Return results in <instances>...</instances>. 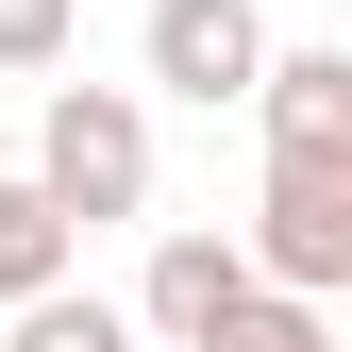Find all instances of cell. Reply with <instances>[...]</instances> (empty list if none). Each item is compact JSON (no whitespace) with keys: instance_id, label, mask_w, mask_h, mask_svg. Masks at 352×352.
I'll list each match as a JSON object with an SVG mask.
<instances>
[{"instance_id":"obj_5","label":"cell","mask_w":352,"mask_h":352,"mask_svg":"<svg viewBox=\"0 0 352 352\" xmlns=\"http://www.w3.org/2000/svg\"><path fill=\"white\" fill-rule=\"evenodd\" d=\"M235 302H252V252H235V235H201V218H185V235L151 252V285H135V352H201L218 319H235Z\"/></svg>"},{"instance_id":"obj_8","label":"cell","mask_w":352,"mask_h":352,"mask_svg":"<svg viewBox=\"0 0 352 352\" xmlns=\"http://www.w3.org/2000/svg\"><path fill=\"white\" fill-rule=\"evenodd\" d=\"M201 352H336V302H285V285H252L235 319H218Z\"/></svg>"},{"instance_id":"obj_2","label":"cell","mask_w":352,"mask_h":352,"mask_svg":"<svg viewBox=\"0 0 352 352\" xmlns=\"http://www.w3.org/2000/svg\"><path fill=\"white\" fill-rule=\"evenodd\" d=\"M235 252H252V285L336 302V285H352V168H285V151H269V185H252Z\"/></svg>"},{"instance_id":"obj_9","label":"cell","mask_w":352,"mask_h":352,"mask_svg":"<svg viewBox=\"0 0 352 352\" xmlns=\"http://www.w3.org/2000/svg\"><path fill=\"white\" fill-rule=\"evenodd\" d=\"M84 51V0H0V84H51Z\"/></svg>"},{"instance_id":"obj_6","label":"cell","mask_w":352,"mask_h":352,"mask_svg":"<svg viewBox=\"0 0 352 352\" xmlns=\"http://www.w3.org/2000/svg\"><path fill=\"white\" fill-rule=\"evenodd\" d=\"M67 252H84V235H67V218L17 185V168H0V319H17L34 285H67Z\"/></svg>"},{"instance_id":"obj_4","label":"cell","mask_w":352,"mask_h":352,"mask_svg":"<svg viewBox=\"0 0 352 352\" xmlns=\"http://www.w3.org/2000/svg\"><path fill=\"white\" fill-rule=\"evenodd\" d=\"M252 118H269V151L285 168H352V51L336 34H269V67H252Z\"/></svg>"},{"instance_id":"obj_1","label":"cell","mask_w":352,"mask_h":352,"mask_svg":"<svg viewBox=\"0 0 352 352\" xmlns=\"http://www.w3.org/2000/svg\"><path fill=\"white\" fill-rule=\"evenodd\" d=\"M34 201L67 218V235H101V218H151V101L135 84H51V118H34Z\"/></svg>"},{"instance_id":"obj_7","label":"cell","mask_w":352,"mask_h":352,"mask_svg":"<svg viewBox=\"0 0 352 352\" xmlns=\"http://www.w3.org/2000/svg\"><path fill=\"white\" fill-rule=\"evenodd\" d=\"M17 352H135V302H101V285H34V302H17Z\"/></svg>"},{"instance_id":"obj_3","label":"cell","mask_w":352,"mask_h":352,"mask_svg":"<svg viewBox=\"0 0 352 352\" xmlns=\"http://www.w3.org/2000/svg\"><path fill=\"white\" fill-rule=\"evenodd\" d=\"M135 67H151V101H201V118H235V101H252V67H269V17H252V0H151Z\"/></svg>"}]
</instances>
